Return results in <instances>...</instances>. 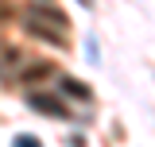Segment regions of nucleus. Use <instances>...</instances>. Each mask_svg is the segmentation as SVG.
<instances>
[{"label": "nucleus", "mask_w": 155, "mask_h": 147, "mask_svg": "<svg viewBox=\"0 0 155 147\" xmlns=\"http://www.w3.org/2000/svg\"><path fill=\"white\" fill-rule=\"evenodd\" d=\"M27 105H31L35 112H43V116H54V120H66V116H70L62 101H54V97H43V93H35V97H27Z\"/></svg>", "instance_id": "obj_1"}, {"label": "nucleus", "mask_w": 155, "mask_h": 147, "mask_svg": "<svg viewBox=\"0 0 155 147\" xmlns=\"http://www.w3.org/2000/svg\"><path fill=\"white\" fill-rule=\"evenodd\" d=\"M23 23H27V31H31V35L47 39V43H54V47H62V43H66V31H58V27H47V23H39L35 16H27Z\"/></svg>", "instance_id": "obj_2"}, {"label": "nucleus", "mask_w": 155, "mask_h": 147, "mask_svg": "<svg viewBox=\"0 0 155 147\" xmlns=\"http://www.w3.org/2000/svg\"><path fill=\"white\" fill-rule=\"evenodd\" d=\"M51 74H54V62L43 58V62H35V66H27V70L19 74V81H23V85H35V81H47Z\"/></svg>", "instance_id": "obj_3"}, {"label": "nucleus", "mask_w": 155, "mask_h": 147, "mask_svg": "<svg viewBox=\"0 0 155 147\" xmlns=\"http://www.w3.org/2000/svg\"><path fill=\"white\" fill-rule=\"evenodd\" d=\"M31 16H39V19H51V23H54L58 31H66V27H70V19L62 16L58 8H31Z\"/></svg>", "instance_id": "obj_4"}, {"label": "nucleus", "mask_w": 155, "mask_h": 147, "mask_svg": "<svg viewBox=\"0 0 155 147\" xmlns=\"http://www.w3.org/2000/svg\"><path fill=\"white\" fill-rule=\"evenodd\" d=\"M19 62H23V58H19L16 47H0V70H4V74L12 70V66H19Z\"/></svg>", "instance_id": "obj_5"}, {"label": "nucleus", "mask_w": 155, "mask_h": 147, "mask_svg": "<svg viewBox=\"0 0 155 147\" xmlns=\"http://www.w3.org/2000/svg\"><path fill=\"white\" fill-rule=\"evenodd\" d=\"M62 93H70V97H81V101L89 97V89H85L81 81H74V77H62Z\"/></svg>", "instance_id": "obj_6"}, {"label": "nucleus", "mask_w": 155, "mask_h": 147, "mask_svg": "<svg viewBox=\"0 0 155 147\" xmlns=\"http://www.w3.org/2000/svg\"><path fill=\"white\" fill-rule=\"evenodd\" d=\"M12 147H43L35 139V136H16V139H12Z\"/></svg>", "instance_id": "obj_7"}]
</instances>
